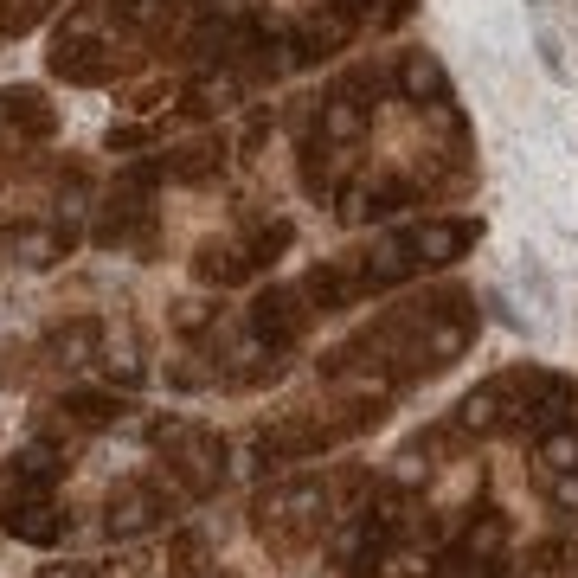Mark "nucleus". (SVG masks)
Instances as JSON below:
<instances>
[{"label":"nucleus","mask_w":578,"mask_h":578,"mask_svg":"<svg viewBox=\"0 0 578 578\" xmlns=\"http://www.w3.org/2000/svg\"><path fill=\"white\" fill-rule=\"evenodd\" d=\"M482 309L476 289L463 283H424L412 296L386 302L373 322H360L347 341H334L315 367L322 379H354V386H373L386 399H405L424 379L450 373L456 360L476 347Z\"/></svg>","instance_id":"obj_1"},{"label":"nucleus","mask_w":578,"mask_h":578,"mask_svg":"<svg viewBox=\"0 0 578 578\" xmlns=\"http://www.w3.org/2000/svg\"><path fill=\"white\" fill-rule=\"evenodd\" d=\"M476 245H482V219H469V212H456V219L431 212V219H399V225H386V232L360 238V245L322 257V264H309L296 283H302V296H309V309L328 322V315H347V309H360V302L386 296V289H405V283L431 277V270L463 264Z\"/></svg>","instance_id":"obj_2"},{"label":"nucleus","mask_w":578,"mask_h":578,"mask_svg":"<svg viewBox=\"0 0 578 578\" xmlns=\"http://www.w3.org/2000/svg\"><path fill=\"white\" fill-rule=\"evenodd\" d=\"M65 476H71V450L26 431V444L0 463V527L26 546H58L71 527L65 521Z\"/></svg>","instance_id":"obj_3"},{"label":"nucleus","mask_w":578,"mask_h":578,"mask_svg":"<svg viewBox=\"0 0 578 578\" xmlns=\"http://www.w3.org/2000/svg\"><path fill=\"white\" fill-rule=\"evenodd\" d=\"M296 245V225L283 219V212H238L225 232H212L200 251H193V283L200 289H245L257 277H270L277 270V257Z\"/></svg>","instance_id":"obj_4"},{"label":"nucleus","mask_w":578,"mask_h":578,"mask_svg":"<svg viewBox=\"0 0 578 578\" xmlns=\"http://www.w3.org/2000/svg\"><path fill=\"white\" fill-rule=\"evenodd\" d=\"M161 167L155 155L123 161L116 180L103 187L97 212H90V245L97 251H129V257H161Z\"/></svg>","instance_id":"obj_5"},{"label":"nucleus","mask_w":578,"mask_h":578,"mask_svg":"<svg viewBox=\"0 0 578 578\" xmlns=\"http://www.w3.org/2000/svg\"><path fill=\"white\" fill-rule=\"evenodd\" d=\"M142 437H148V463H161L187 501H212L225 489L232 444H225L212 424H200V418H148Z\"/></svg>","instance_id":"obj_6"},{"label":"nucleus","mask_w":578,"mask_h":578,"mask_svg":"<svg viewBox=\"0 0 578 578\" xmlns=\"http://www.w3.org/2000/svg\"><path fill=\"white\" fill-rule=\"evenodd\" d=\"M180 508H193V501L174 489V476H167L161 463H148V469H129V476L116 482L110 495H103V534H110V540L155 534V527L180 521Z\"/></svg>","instance_id":"obj_7"},{"label":"nucleus","mask_w":578,"mask_h":578,"mask_svg":"<svg viewBox=\"0 0 578 578\" xmlns=\"http://www.w3.org/2000/svg\"><path fill=\"white\" fill-rule=\"evenodd\" d=\"M58 135V103L39 84H7L0 90V180H13L26 161Z\"/></svg>","instance_id":"obj_8"},{"label":"nucleus","mask_w":578,"mask_h":578,"mask_svg":"<svg viewBox=\"0 0 578 578\" xmlns=\"http://www.w3.org/2000/svg\"><path fill=\"white\" fill-rule=\"evenodd\" d=\"M58 13V0H0V45L7 39H26L33 26H45Z\"/></svg>","instance_id":"obj_9"},{"label":"nucleus","mask_w":578,"mask_h":578,"mask_svg":"<svg viewBox=\"0 0 578 578\" xmlns=\"http://www.w3.org/2000/svg\"><path fill=\"white\" fill-rule=\"evenodd\" d=\"M534 52H540V65H546V78H559V84H566V45H559L553 33H540V39H534Z\"/></svg>","instance_id":"obj_10"},{"label":"nucleus","mask_w":578,"mask_h":578,"mask_svg":"<svg viewBox=\"0 0 578 578\" xmlns=\"http://www.w3.org/2000/svg\"><path fill=\"white\" fill-rule=\"evenodd\" d=\"M534 7H540V0H534Z\"/></svg>","instance_id":"obj_11"}]
</instances>
